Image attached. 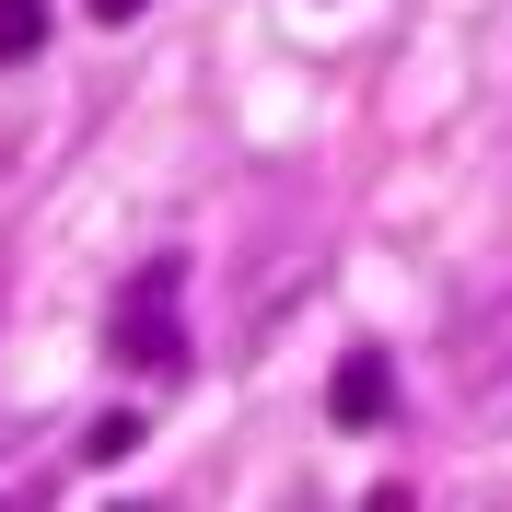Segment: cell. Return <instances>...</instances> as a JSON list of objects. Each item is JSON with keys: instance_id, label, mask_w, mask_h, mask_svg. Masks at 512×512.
Segmentation results:
<instances>
[{"instance_id": "1", "label": "cell", "mask_w": 512, "mask_h": 512, "mask_svg": "<svg viewBox=\"0 0 512 512\" xmlns=\"http://www.w3.org/2000/svg\"><path fill=\"white\" fill-rule=\"evenodd\" d=\"M105 350H117V361H140V373H175V361H187V256H152V268L117 291V315H105Z\"/></svg>"}, {"instance_id": "2", "label": "cell", "mask_w": 512, "mask_h": 512, "mask_svg": "<svg viewBox=\"0 0 512 512\" xmlns=\"http://www.w3.org/2000/svg\"><path fill=\"white\" fill-rule=\"evenodd\" d=\"M326 408H338V431H373V419L396 408V361H384V350H350L338 384H326Z\"/></svg>"}, {"instance_id": "3", "label": "cell", "mask_w": 512, "mask_h": 512, "mask_svg": "<svg viewBox=\"0 0 512 512\" xmlns=\"http://www.w3.org/2000/svg\"><path fill=\"white\" fill-rule=\"evenodd\" d=\"M47 47V0H0V59H35Z\"/></svg>"}, {"instance_id": "4", "label": "cell", "mask_w": 512, "mask_h": 512, "mask_svg": "<svg viewBox=\"0 0 512 512\" xmlns=\"http://www.w3.org/2000/svg\"><path fill=\"white\" fill-rule=\"evenodd\" d=\"M128 443H140V419H128V408H105L94 431H82V454H94V466H105V454H128Z\"/></svg>"}, {"instance_id": "5", "label": "cell", "mask_w": 512, "mask_h": 512, "mask_svg": "<svg viewBox=\"0 0 512 512\" xmlns=\"http://www.w3.org/2000/svg\"><path fill=\"white\" fill-rule=\"evenodd\" d=\"M128 12H152V0H94V24H128Z\"/></svg>"}]
</instances>
